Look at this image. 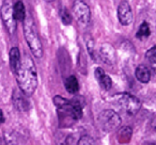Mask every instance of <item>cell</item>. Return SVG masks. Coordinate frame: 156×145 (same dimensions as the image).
<instances>
[{"instance_id": "obj_12", "label": "cell", "mask_w": 156, "mask_h": 145, "mask_svg": "<svg viewBox=\"0 0 156 145\" xmlns=\"http://www.w3.org/2000/svg\"><path fill=\"white\" fill-rule=\"evenodd\" d=\"M135 76L138 81L142 83H147L151 79V71L145 65H139L135 71Z\"/></svg>"}, {"instance_id": "obj_22", "label": "cell", "mask_w": 156, "mask_h": 145, "mask_svg": "<svg viewBox=\"0 0 156 145\" xmlns=\"http://www.w3.org/2000/svg\"><path fill=\"white\" fill-rule=\"evenodd\" d=\"M152 68H153L154 71H155V73H156V63H155V64L152 65Z\"/></svg>"}, {"instance_id": "obj_21", "label": "cell", "mask_w": 156, "mask_h": 145, "mask_svg": "<svg viewBox=\"0 0 156 145\" xmlns=\"http://www.w3.org/2000/svg\"><path fill=\"white\" fill-rule=\"evenodd\" d=\"M5 121V114H3V112H2V110L0 109V123H3V122Z\"/></svg>"}, {"instance_id": "obj_3", "label": "cell", "mask_w": 156, "mask_h": 145, "mask_svg": "<svg viewBox=\"0 0 156 145\" xmlns=\"http://www.w3.org/2000/svg\"><path fill=\"white\" fill-rule=\"evenodd\" d=\"M112 100L128 114H136L141 108V102L129 93H119L113 95Z\"/></svg>"}, {"instance_id": "obj_9", "label": "cell", "mask_w": 156, "mask_h": 145, "mask_svg": "<svg viewBox=\"0 0 156 145\" xmlns=\"http://www.w3.org/2000/svg\"><path fill=\"white\" fill-rule=\"evenodd\" d=\"M95 78L98 79V85H101L103 90H109L111 87H112V80L111 78L108 76V75L103 71V68L101 67H98L95 69Z\"/></svg>"}, {"instance_id": "obj_10", "label": "cell", "mask_w": 156, "mask_h": 145, "mask_svg": "<svg viewBox=\"0 0 156 145\" xmlns=\"http://www.w3.org/2000/svg\"><path fill=\"white\" fill-rule=\"evenodd\" d=\"M25 96L26 95L22 91H17V90H15L13 93V97H12L13 104L15 108L20 111H27L29 109V104Z\"/></svg>"}, {"instance_id": "obj_8", "label": "cell", "mask_w": 156, "mask_h": 145, "mask_svg": "<svg viewBox=\"0 0 156 145\" xmlns=\"http://www.w3.org/2000/svg\"><path fill=\"white\" fill-rule=\"evenodd\" d=\"M98 58L105 63L111 65L115 63V48L110 45V44H103L100 47V54H98Z\"/></svg>"}, {"instance_id": "obj_2", "label": "cell", "mask_w": 156, "mask_h": 145, "mask_svg": "<svg viewBox=\"0 0 156 145\" xmlns=\"http://www.w3.org/2000/svg\"><path fill=\"white\" fill-rule=\"evenodd\" d=\"M24 35L33 56L35 58H41L43 56V46L31 16H26L24 20Z\"/></svg>"}, {"instance_id": "obj_14", "label": "cell", "mask_w": 156, "mask_h": 145, "mask_svg": "<svg viewBox=\"0 0 156 145\" xmlns=\"http://www.w3.org/2000/svg\"><path fill=\"white\" fill-rule=\"evenodd\" d=\"M69 115L74 121H78L83 116V107L80 106L79 102H71V106L69 109Z\"/></svg>"}, {"instance_id": "obj_7", "label": "cell", "mask_w": 156, "mask_h": 145, "mask_svg": "<svg viewBox=\"0 0 156 145\" xmlns=\"http://www.w3.org/2000/svg\"><path fill=\"white\" fill-rule=\"evenodd\" d=\"M118 18L121 25L123 26H128L133 22V11L129 3L127 1H122L118 8Z\"/></svg>"}, {"instance_id": "obj_11", "label": "cell", "mask_w": 156, "mask_h": 145, "mask_svg": "<svg viewBox=\"0 0 156 145\" xmlns=\"http://www.w3.org/2000/svg\"><path fill=\"white\" fill-rule=\"evenodd\" d=\"M9 57H10V65H11V68L14 74H16V71H18V68H20V63H22L20 49H18L17 47L11 48Z\"/></svg>"}, {"instance_id": "obj_13", "label": "cell", "mask_w": 156, "mask_h": 145, "mask_svg": "<svg viewBox=\"0 0 156 145\" xmlns=\"http://www.w3.org/2000/svg\"><path fill=\"white\" fill-rule=\"evenodd\" d=\"M133 136V129L128 126H123L118 130L117 138L121 144H126L130 141Z\"/></svg>"}, {"instance_id": "obj_1", "label": "cell", "mask_w": 156, "mask_h": 145, "mask_svg": "<svg viewBox=\"0 0 156 145\" xmlns=\"http://www.w3.org/2000/svg\"><path fill=\"white\" fill-rule=\"evenodd\" d=\"M15 75L20 91L26 96L32 95L37 88V71L30 57H25Z\"/></svg>"}, {"instance_id": "obj_18", "label": "cell", "mask_w": 156, "mask_h": 145, "mask_svg": "<svg viewBox=\"0 0 156 145\" xmlns=\"http://www.w3.org/2000/svg\"><path fill=\"white\" fill-rule=\"evenodd\" d=\"M145 59L151 63V65L156 63V46L150 48L147 52H145Z\"/></svg>"}, {"instance_id": "obj_5", "label": "cell", "mask_w": 156, "mask_h": 145, "mask_svg": "<svg viewBox=\"0 0 156 145\" xmlns=\"http://www.w3.org/2000/svg\"><path fill=\"white\" fill-rule=\"evenodd\" d=\"M73 15L78 24L87 26L91 19V11L88 5L83 0H76L73 5Z\"/></svg>"}, {"instance_id": "obj_16", "label": "cell", "mask_w": 156, "mask_h": 145, "mask_svg": "<svg viewBox=\"0 0 156 145\" xmlns=\"http://www.w3.org/2000/svg\"><path fill=\"white\" fill-rule=\"evenodd\" d=\"M13 13L16 22H24L26 18V9L22 1H17L13 7Z\"/></svg>"}, {"instance_id": "obj_17", "label": "cell", "mask_w": 156, "mask_h": 145, "mask_svg": "<svg viewBox=\"0 0 156 145\" xmlns=\"http://www.w3.org/2000/svg\"><path fill=\"white\" fill-rule=\"evenodd\" d=\"M150 33H151V30H150V26L147 22H143L142 24L140 25V27H139L138 31H137V34L136 36L138 37V39L142 40V39H147V37L150 36Z\"/></svg>"}, {"instance_id": "obj_20", "label": "cell", "mask_w": 156, "mask_h": 145, "mask_svg": "<svg viewBox=\"0 0 156 145\" xmlns=\"http://www.w3.org/2000/svg\"><path fill=\"white\" fill-rule=\"evenodd\" d=\"M77 145H95V143H94L93 139H92L91 136H81V138L79 139Z\"/></svg>"}, {"instance_id": "obj_23", "label": "cell", "mask_w": 156, "mask_h": 145, "mask_svg": "<svg viewBox=\"0 0 156 145\" xmlns=\"http://www.w3.org/2000/svg\"><path fill=\"white\" fill-rule=\"evenodd\" d=\"M46 2H51V1H54V0H45Z\"/></svg>"}, {"instance_id": "obj_25", "label": "cell", "mask_w": 156, "mask_h": 145, "mask_svg": "<svg viewBox=\"0 0 156 145\" xmlns=\"http://www.w3.org/2000/svg\"><path fill=\"white\" fill-rule=\"evenodd\" d=\"M144 145H153V144H144Z\"/></svg>"}, {"instance_id": "obj_24", "label": "cell", "mask_w": 156, "mask_h": 145, "mask_svg": "<svg viewBox=\"0 0 156 145\" xmlns=\"http://www.w3.org/2000/svg\"><path fill=\"white\" fill-rule=\"evenodd\" d=\"M0 145H1V138H0Z\"/></svg>"}, {"instance_id": "obj_15", "label": "cell", "mask_w": 156, "mask_h": 145, "mask_svg": "<svg viewBox=\"0 0 156 145\" xmlns=\"http://www.w3.org/2000/svg\"><path fill=\"white\" fill-rule=\"evenodd\" d=\"M64 85L66 91L69 94H75L79 91V82H78L77 78L75 76H69L65 79Z\"/></svg>"}, {"instance_id": "obj_6", "label": "cell", "mask_w": 156, "mask_h": 145, "mask_svg": "<svg viewBox=\"0 0 156 145\" xmlns=\"http://www.w3.org/2000/svg\"><path fill=\"white\" fill-rule=\"evenodd\" d=\"M0 14H1V18H2L5 29L10 34L13 35L16 31V19L14 17L13 7H12L10 1L3 2V5H1V9H0Z\"/></svg>"}, {"instance_id": "obj_19", "label": "cell", "mask_w": 156, "mask_h": 145, "mask_svg": "<svg viewBox=\"0 0 156 145\" xmlns=\"http://www.w3.org/2000/svg\"><path fill=\"white\" fill-rule=\"evenodd\" d=\"M61 19H62V22L65 25H69L72 22V15L66 9H62L61 10Z\"/></svg>"}, {"instance_id": "obj_4", "label": "cell", "mask_w": 156, "mask_h": 145, "mask_svg": "<svg viewBox=\"0 0 156 145\" xmlns=\"http://www.w3.org/2000/svg\"><path fill=\"white\" fill-rule=\"evenodd\" d=\"M98 124L103 131L110 132L112 130H115L121 125V117L115 111L111 109H106L98 114Z\"/></svg>"}]
</instances>
